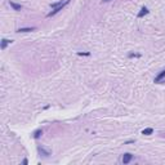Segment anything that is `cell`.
<instances>
[{"mask_svg":"<svg viewBox=\"0 0 165 165\" xmlns=\"http://www.w3.org/2000/svg\"><path fill=\"white\" fill-rule=\"evenodd\" d=\"M139 58L141 57V54H135V53H129V58Z\"/></svg>","mask_w":165,"mask_h":165,"instance_id":"obj_13","label":"cell"},{"mask_svg":"<svg viewBox=\"0 0 165 165\" xmlns=\"http://www.w3.org/2000/svg\"><path fill=\"white\" fill-rule=\"evenodd\" d=\"M164 77H165V70L160 71V74H159V75L155 77V80H154V81H155V82H160V81H161Z\"/></svg>","mask_w":165,"mask_h":165,"instance_id":"obj_5","label":"cell"},{"mask_svg":"<svg viewBox=\"0 0 165 165\" xmlns=\"http://www.w3.org/2000/svg\"><path fill=\"white\" fill-rule=\"evenodd\" d=\"M150 13V10H148V8H146V7H143L142 9H141V12L137 14V17L138 18H142V17H144V16H146V14H148Z\"/></svg>","mask_w":165,"mask_h":165,"instance_id":"obj_3","label":"cell"},{"mask_svg":"<svg viewBox=\"0 0 165 165\" xmlns=\"http://www.w3.org/2000/svg\"><path fill=\"white\" fill-rule=\"evenodd\" d=\"M77 56H87V57H89L90 53L89 52H77Z\"/></svg>","mask_w":165,"mask_h":165,"instance_id":"obj_12","label":"cell"},{"mask_svg":"<svg viewBox=\"0 0 165 165\" xmlns=\"http://www.w3.org/2000/svg\"><path fill=\"white\" fill-rule=\"evenodd\" d=\"M37 151H39V154H40V155H43L44 157H48V156L50 155V152H49V151H47V150H44L43 147H40V146L37 147Z\"/></svg>","mask_w":165,"mask_h":165,"instance_id":"obj_4","label":"cell"},{"mask_svg":"<svg viewBox=\"0 0 165 165\" xmlns=\"http://www.w3.org/2000/svg\"><path fill=\"white\" fill-rule=\"evenodd\" d=\"M152 133H154V129H152V128H146V129L142 130V134H143V135H150V134H152Z\"/></svg>","mask_w":165,"mask_h":165,"instance_id":"obj_9","label":"cell"},{"mask_svg":"<svg viewBox=\"0 0 165 165\" xmlns=\"http://www.w3.org/2000/svg\"><path fill=\"white\" fill-rule=\"evenodd\" d=\"M63 3H65V2H57V3H52V4H50V8H53V9H54V8H57V7L62 5Z\"/></svg>","mask_w":165,"mask_h":165,"instance_id":"obj_11","label":"cell"},{"mask_svg":"<svg viewBox=\"0 0 165 165\" xmlns=\"http://www.w3.org/2000/svg\"><path fill=\"white\" fill-rule=\"evenodd\" d=\"M8 44H12V40H8V39H3L2 40V49L4 50L5 48H7V45Z\"/></svg>","mask_w":165,"mask_h":165,"instance_id":"obj_8","label":"cell"},{"mask_svg":"<svg viewBox=\"0 0 165 165\" xmlns=\"http://www.w3.org/2000/svg\"><path fill=\"white\" fill-rule=\"evenodd\" d=\"M35 30H36V27H22V29H18L17 32H31Z\"/></svg>","mask_w":165,"mask_h":165,"instance_id":"obj_6","label":"cell"},{"mask_svg":"<svg viewBox=\"0 0 165 165\" xmlns=\"http://www.w3.org/2000/svg\"><path fill=\"white\" fill-rule=\"evenodd\" d=\"M9 4L13 8V10H21V9H22V5H21V4H16L14 2H9Z\"/></svg>","mask_w":165,"mask_h":165,"instance_id":"obj_7","label":"cell"},{"mask_svg":"<svg viewBox=\"0 0 165 165\" xmlns=\"http://www.w3.org/2000/svg\"><path fill=\"white\" fill-rule=\"evenodd\" d=\"M22 162H23V164H25V165H27V162H29V161H27V159H25V160H23V161H22Z\"/></svg>","mask_w":165,"mask_h":165,"instance_id":"obj_14","label":"cell"},{"mask_svg":"<svg viewBox=\"0 0 165 165\" xmlns=\"http://www.w3.org/2000/svg\"><path fill=\"white\" fill-rule=\"evenodd\" d=\"M103 3H108V2H111V0H102Z\"/></svg>","mask_w":165,"mask_h":165,"instance_id":"obj_15","label":"cell"},{"mask_svg":"<svg viewBox=\"0 0 165 165\" xmlns=\"http://www.w3.org/2000/svg\"><path fill=\"white\" fill-rule=\"evenodd\" d=\"M41 135H43V130H41V129H37V130L34 132V138L35 139H39Z\"/></svg>","mask_w":165,"mask_h":165,"instance_id":"obj_10","label":"cell"},{"mask_svg":"<svg viewBox=\"0 0 165 165\" xmlns=\"http://www.w3.org/2000/svg\"><path fill=\"white\" fill-rule=\"evenodd\" d=\"M132 159H133V155H132V154H129V152L124 154V156H122V164H129V162L132 161Z\"/></svg>","mask_w":165,"mask_h":165,"instance_id":"obj_2","label":"cell"},{"mask_svg":"<svg viewBox=\"0 0 165 165\" xmlns=\"http://www.w3.org/2000/svg\"><path fill=\"white\" fill-rule=\"evenodd\" d=\"M68 3H70V0H65V3H63V4H62V5H59V7H57V8H54V9H53L52 12H49V13L47 14V17H48V18H50V17L56 16V14H57L58 12H61L62 9H63V8H65V7H66V5H67Z\"/></svg>","mask_w":165,"mask_h":165,"instance_id":"obj_1","label":"cell"}]
</instances>
